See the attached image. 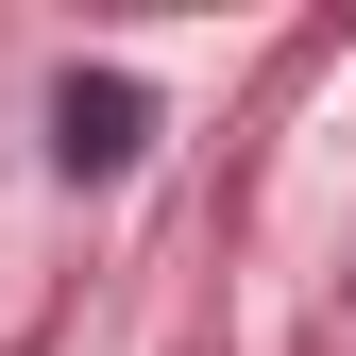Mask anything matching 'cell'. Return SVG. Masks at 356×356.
<instances>
[{
  "label": "cell",
  "mask_w": 356,
  "mask_h": 356,
  "mask_svg": "<svg viewBox=\"0 0 356 356\" xmlns=\"http://www.w3.org/2000/svg\"><path fill=\"white\" fill-rule=\"evenodd\" d=\"M136 153H153V85L136 68H68L51 85V170H68V187H119Z\"/></svg>",
  "instance_id": "cell-1"
}]
</instances>
